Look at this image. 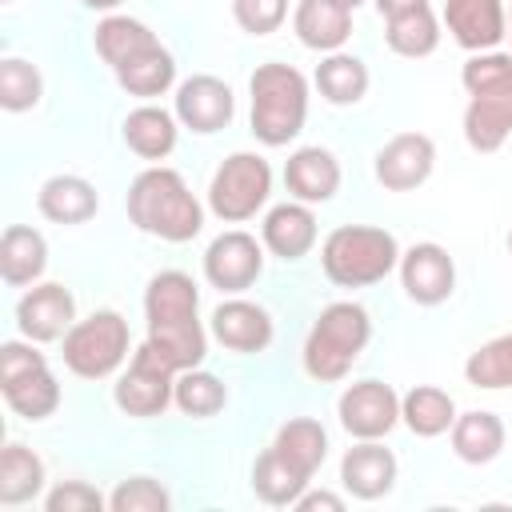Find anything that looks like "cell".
<instances>
[{
  "label": "cell",
  "mask_w": 512,
  "mask_h": 512,
  "mask_svg": "<svg viewBox=\"0 0 512 512\" xmlns=\"http://www.w3.org/2000/svg\"><path fill=\"white\" fill-rule=\"evenodd\" d=\"M200 292L192 284L188 272H156L144 288V316H148V344L156 348V356L184 372V368H200L204 352H208V336L200 328Z\"/></svg>",
  "instance_id": "1"
},
{
  "label": "cell",
  "mask_w": 512,
  "mask_h": 512,
  "mask_svg": "<svg viewBox=\"0 0 512 512\" xmlns=\"http://www.w3.org/2000/svg\"><path fill=\"white\" fill-rule=\"evenodd\" d=\"M232 16L248 36H268L284 24L288 0H232Z\"/></svg>",
  "instance_id": "39"
},
{
  "label": "cell",
  "mask_w": 512,
  "mask_h": 512,
  "mask_svg": "<svg viewBox=\"0 0 512 512\" xmlns=\"http://www.w3.org/2000/svg\"><path fill=\"white\" fill-rule=\"evenodd\" d=\"M436 168V144L424 132H400L376 152V180L388 192L420 188Z\"/></svg>",
  "instance_id": "15"
},
{
  "label": "cell",
  "mask_w": 512,
  "mask_h": 512,
  "mask_svg": "<svg viewBox=\"0 0 512 512\" xmlns=\"http://www.w3.org/2000/svg\"><path fill=\"white\" fill-rule=\"evenodd\" d=\"M108 500L92 488V484H84V480H64L60 488H52L48 496H44V508L48 512H100Z\"/></svg>",
  "instance_id": "40"
},
{
  "label": "cell",
  "mask_w": 512,
  "mask_h": 512,
  "mask_svg": "<svg viewBox=\"0 0 512 512\" xmlns=\"http://www.w3.org/2000/svg\"><path fill=\"white\" fill-rule=\"evenodd\" d=\"M40 92H44V80L36 72V64L20 60V56H8L0 60V104L8 112H28L40 104Z\"/></svg>",
  "instance_id": "37"
},
{
  "label": "cell",
  "mask_w": 512,
  "mask_h": 512,
  "mask_svg": "<svg viewBox=\"0 0 512 512\" xmlns=\"http://www.w3.org/2000/svg\"><path fill=\"white\" fill-rule=\"evenodd\" d=\"M384 40L396 56H408V60H420V56H432L436 44H440V24L432 16V8H416V12H400L384 24Z\"/></svg>",
  "instance_id": "34"
},
{
  "label": "cell",
  "mask_w": 512,
  "mask_h": 512,
  "mask_svg": "<svg viewBox=\"0 0 512 512\" xmlns=\"http://www.w3.org/2000/svg\"><path fill=\"white\" fill-rule=\"evenodd\" d=\"M212 336L228 352H264L272 344V316L252 300H220L212 312Z\"/></svg>",
  "instance_id": "17"
},
{
  "label": "cell",
  "mask_w": 512,
  "mask_h": 512,
  "mask_svg": "<svg viewBox=\"0 0 512 512\" xmlns=\"http://www.w3.org/2000/svg\"><path fill=\"white\" fill-rule=\"evenodd\" d=\"M36 208L44 220L52 224H84L96 216L100 208V196L96 188L84 180V176H72V172H60V176H48L36 192Z\"/></svg>",
  "instance_id": "21"
},
{
  "label": "cell",
  "mask_w": 512,
  "mask_h": 512,
  "mask_svg": "<svg viewBox=\"0 0 512 512\" xmlns=\"http://www.w3.org/2000/svg\"><path fill=\"white\" fill-rule=\"evenodd\" d=\"M64 368L84 380L112 376L128 356V320L112 308L92 312L88 320H76L64 332Z\"/></svg>",
  "instance_id": "7"
},
{
  "label": "cell",
  "mask_w": 512,
  "mask_h": 512,
  "mask_svg": "<svg viewBox=\"0 0 512 512\" xmlns=\"http://www.w3.org/2000/svg\"><path fill=\"white\" fill-rule=\"evenodd\" d=\"M504 448V420L496 412H464L456 416L452 424V452L464 460V464H488L496 460Z\"/></svg>",
  "instance_id": "28"
},
{
  "label": "cell",
  "mask_w": 512,
  "mask_h": 512,
  "mask_svg": "<svg viewBox=\"0 0 512 512\" xmlns=\"http://www.w3.org/2000/svg\"><path fill=\"white\" fill-rule=\"evenodd\" d=\"M308 484H312V480L300 476V472H296L284 456H276L272 448H264V452L256 456V464H252V492H256L264 504H272V508H292Z\"/></svg>",
  "instance_id": "32"
},
{
  "label": "cell",
  "mask_w": 512,
  "mask_h": 512,
  "mask_svg": "<svg viewBox=\"0 0 512 512\" xmlns=\"http://www.w3.org/2000/svg\"><path fill=\"white\" fill-rule=\"evenodd\" d=\"M296 512H316V508H328V512H340L344 508V496H336V492H300V500L292 504Z\"/></svg>",
  "instance_id": "41"
},
{
  "label": "cell",
  "mask_w": 512,
  "mask_h": 512,
  "mask_svg": "<svg viewBox=\"0 0 512 512\" xmlns=\"http://www.w3.org/2000/svg\"><path fill=\"white\" fill-rule=\"evenodd\" d=\"M260 272H264V248L256 244V236L240 228L220 232L204 252V280L220 292H244L256 284Z\"/></svg>",
  "instance_id": "11"
},
{
  "label": "cell",
  "mask_w": 512,
  "mask_h": 512,
  "mask_svg": "<svg viewBox=\"0 0 512 512\" xmlns=\"http://www.w3.org/2000/svg\"><path fill=\"white\" fill-rule=\"evenodd\" d=\"M340 484L356 500H380L396 484V456L380 440H360L340 460Z\"/></svg>",
  "instance_id": "18"
},
{
  "label": "cell",
  "mask_w": 512,
  "mask_h": 512,
  "mask_svg": "<svg viewBox=\"0 0 512 512\" xmlns=\"http://www.w3.org/2000/svg\"><path fill=\"white\" fill-rule=\"evenodd\" d=\"M172 388H176V368H168L156 348L144 340L136 352H132V364L128 372L116 380L112 388V400L120 412L128 416H160L168 404H172Z\"/></svg>",
  "instance_id": "9"
},
{
  "label": "cell",
  "mask_w": 512,
  "mask_h": 512,
  "mask_svg": "<svg viewBox=\"0 0 512 512\" xmlns=\"http://www.w3.org/2000/svg\"><path fill=\"white\" fill-rule=\"evenodd\" d=\"M272 452L284 456L300 476L312 480V476L320 472L324 456H328V432H324L320 420H312V416H296V420L280 424V432H276V440H272Z\"/></svg>",
  "instance_id": "26"
},
{
  "label": "cell",
  "mask_w": 512,
  "mask_h": 512,
  "mask_svg": "<svg viewBox=\"0 0 512 512\" xmlns=\"http://www.w3.org/2000/svg\"><path fill=\"white\" fill-rule=\"evenodd\" d=\"M124 144L140 160H164L176 148V112L156 108V104L132 108L124 116Z\"/></svg>",
  "instance_id": "25"
},
{
  "label": "cell",
  "mask_w": 512,
  "mask_h": 512,
  "mask_svg": "<svg viewBox=\"0 0 512 512\" xmlns=\"http://www.w3.org/2000/svg\"><path fill=\"white\" fill-rule=\"evenodd\" d=\"M508 36H512V16H508Z\"/></svg>",
  "instance_id": "46"
},
{
  "label": "cell",
  "mask_w": 512,
  "mask_h": 512,
  "mask_svg": "<svg viewBox=\"0 0 512 512\" xmlns=\"http://www.w3.org/2000/svg\"><path fill=\"white\" fill-rule=\"evenodd\" d=\"M224 400H228V388L212 376V372H204V368H184V372H176V388H172V404L184 412V416H216L220 408H224Z\"/></svg>",
  "instance_id": "35"
},
{
  "label": "cell",
  "mask_w": 512,
  "mask_h": 512,
  "mask_svg": "<svg viewBox=\"0 0 512 512\" xmlns=\"http://www.w3.org/2000/svg\"><path fill=\"white\" fill-rule=\"evenodd\" d=\"M76 324V300L64 284H32L16 304V328L32 344H52Z\"/></svg>",
  "instance_id": "14"
},
{
  "label": "cell",
  "mask_w": 512,
  "mask_h": 512,
  "mask_svg": "<svg viewBox=\"0 0 512 512\" xmlns=\"http://www.w3.org/2000/svg\"><path fill=\"white\" fill-rule=\"evenodd\" d=\"M272 196V168L264 156L256 152H232L208 184V208L224 220V224H240L252 220Z\"/></svg>",
  "instance_id": "8"
},
{
  "label": "cell",
  "mask_w": 512,
  "mask_h": 512,
  "mask_svg": "<svg viewBox=\"0 0 512 512\" xmlns=\"http://www.w3.org/2000/svg\"><path fill=\"white\" fill-rule=\"evenodd\" d=\"M316 88L328 104H360L368 92V64L352 52H328L316 64Z\"/></svg>",
  "instance_id": "31"
},
{
  "label": "cell",
  "mask_w": 512,
  "mask_h": 512,
  "mask_svg": "<svg viewBox=\"0 0 512 512\" xmlns=\"http://www.w3.org/2000/svg\"><path fill=\"white\" fill-rule=\"evenodd\" d=\"M460 84L468 88L464 108V140L476 152H496L512 136V52H476L460 68Z\"/></svg>",
  "instance_id": "2"
},
{
  "label": "cell",
  "mask_w": 512,
  "mask_h": 512,
  "mask_svg": "<svg viewBox=\"0 0 512 512\" xmlns=\"http://www.w3.org/2000/svg\"><path fill=\"white\" fill-rule=\"evenodd\" d=\"M0 388H4L8 408L16 416H24V420H44V416H52L60 408V384L48 372V364H36V368H28L20 376L0 380Z\"/></svg>",
  "instance_id": "27"
},
{
  "label": "cell",
  "mask_w": 512,
  "mask_h": 512,
  "mask_svg": "<svg viewBox=\"0 0 512 512\" xmlns=\"http://www.w3.org/2000/svg\"><path fill=\"white\" fill-rule=\"evenodd\" d=\"M400 420L408 424L412 436H424V440L444 436L456 424V400L436 384H416L400 396Z\"/></svg>",
  "instance_id": "24"
},
{
  "label": "cell",
  "mask_w": 512,
  "mask_h": 512,
  "mask_svg": "<svg viewBox=\"0 0 512 512\" xmlns=\"http://www.w3.org/2000/svg\"><path fill=\"white\" fill-rule=\"evenodd\" d=\"M416 8H428V0H376V12H380L384 20H392V16H400V12H416Z\"/></svg>",
  "instance_id": "42"
},
{
  "label": "cell",
  "mask_w": 512,
  "mask_h": 512,
  "mask_svg": "<svg viewBox=\"0 0 512 512\" xmlns=\"http://www.w3.org/2000/svg\"><path fill=\"white\" fill-rule=\"evenodd\" d=\"M84 8H96V12H112V8H120L124 0H80Z\"/></svg>",
  "instance_id": "43"
},
{
  "label": "cell",
  "mask_w": 512,
  "mask_h": 512,
  "mask_svg": "<svg viewBox=\"0 0 512 512\" xmlns=\"http://www.w3.org/2000/svg\"><path fill=\"white\" fill-rule=\"evenodd\" d=\"M508 252H512V232H508Z\"/></svg>",
  "instance_id": "45"
},
{
  "label": "cell",
  "mask_w": 512,
  "mask_h": 512,
  "mask_svg": "<svg viewBox=\"0 0 512 512\" xmlns=\"http://www.w3.org/2000/svg\"><path fill=\"white\" fill-rule=\"evenodd\" d=\"M96 52H100V60L116 72L120 64H128L132 56H140V52H148V48H156L160 40L152 36V28L148 24H140V20H132V16H104L100 24H96Z\"/></svg>",
  "instance_id": "29"
},
{
  "label": "cell",
  "mask_w": 512,
  "mask_h": 512,
  "mask_svg": "<svg viewBox=\"0 0 512 512\" xmlns=\"http://www.w3.org/2000/svg\"><path fill=\"white\" fill-rule=\"evenodd\" d=\"M464 376L472 388H512V332L480 344L468 360H464Z\"/></svg>",
  "instance_id": "36"
},
{
  "label": "cell",
  "mask_w": 512,
  "mask_h": 512,
  "mask_svg": "<svg viewBox=\"0 0 512 512\" xmlns=\"http://www.w3.org/2000/svg\"><path fill=\"white\" fill-rule=\"evenodd\" d=\"M260 240L272 256L280 260H300L312 244H316V216L304 200H288L268 208L264 224H260Z\"/></svg>",
  "instance_id": "20"
},
{
  "label": "cell",
  "mask_w": 512,
  "mask_h": 512,
  "mask_svg": "<svg viewBox=\"0 0 512 512\" xmlns=\"http://www.w3.org/2000/svg\"><path fill=\"white\" fill-rule=\"evenodd\" d=\"M332 4H340V8H348V12H352V8H360L364 0H332Z\"/></svg>",
  "instance_id": "44"
},
{
  "label": "cell",
  "mask_w": 512,
  "mask_h": 512,
  "mask_svg": "<svg viewBox=\"0 0 512 512\" xmlns=\"http://www.w3.org/2000/svg\"><path fill=\"white\" fill-rule=\"evenodd\" d=\"M284 184L296 200L304 204H324L336 196L340 188V164L328 148L320 144H308V148H296L284 164Z\"/></svg>",
  "instance_id": "19"
},
{
  "label": "cell",
  "mask_w": 512,
  "mask_h": 512,
  "mask_svg": "<svg viewBox=\"0 0 512 512\" xmlns=\"http://www.w3.org/2000/svg\"><path fill=\"white\" fill-rule=\"evenodd\" d=\"M368 336H372V320L356 300L328 304L304 340V372L320 384L344 380L352 372V364L360 360Z\"/></svg>",
  "instance_id": "6"
},
{
  "label": "cell",
  "mask_w": 512,
  "mask_h": 512,
  "mask_svg": "<svg viewBox=\"0 0 512 512\" xmlns=\"http://www.w3.org/2000/svg\"><path fill=\"white\" fill-rule=\"evenodd\" d=\"M48 268V240L28 224H8L0 236V276L12 288L36 284Z\"/></svg>",
  "instance_id": "23"
},
{
  "label": "cell",
  "mask_w": 512,
  "mask_h": 512,
  "mask_svg": "<svg viewBox=\"0 0 512 512\" xmlns=\"http://www.w3.org/2000/svg\"><path fill=\"white\" fill-rule=\"evenodd\" d=\"M128 220L168 244H188L204 228V208L188 192L184 176L176 168H144L128 188Z\"/></svg>",
  "instance_id": "3"
},
{
  "label": "cell",
  "mask_w": 512,
  "mask_h": 512,
  "mask_svg": "<svg viewBox=\"0 0 512 512\" xmlns=\"http://www.w3.org/2000/svg\"><path fill=\"white\" fill-rule=\"evenodd\" d=\"M168 504H172L168 488L160 480H152V476H128L108 496L112 512H168Z\"/></svg>",
  "instance_id": "38"
},
{
  "label": "cell",
  "mask_w": 512,
  "mask_h": 512,
  "mask_svg": "<svg viewBox=\"0 0 512 512\" xmlns=\"http://www.w3.org/2000/svg\"><path fill=\"white\" fill-rule=\"evenodd\" d=\"M176 120L184 124V128H192V132H200V136H212V132H220V128H228L232 124V116H236V96H232V88L220 80V76H208V72H200V76H188L180 88H176Z\"/></svg>",
  "instance_id": "12"
},
{
  "label": "cell",
  "mask_w": 512,
  "mask_h": 512,
  "mask_svg": "<svg viewBox=\"0 0 512 512\" xmlns=\"http://www.w3.org/2000/svg\"><path fill=\"white\" fill-rule=\"evenodd\" d=\"M44 488V460L24 448V444H8L0 452V504H24L32 496H40Z\"/></svg>",
  "instance_id": "33"
},
{
  "label": "cell",
  "mask_w": 512,
  "mask_h": 512,
  "mask_svg": "<svg viewBox=\"0 0 512 512\" xmlns=\"http://www.w3.org/2000/svg\"><path fill=\"white\" fill-rule=\"evenodd\" d=\"M176 80V60L164 44L132 56L128 64L116 68V84L128 92V96H140V100H152V96H164Z\"/></svg>",
  "instance_id": "30"
},
{
  "label": "cell",
  "mask_w": 512,
  "mask_h": 512,
  "mask_svg": "<svg viewBox=\"0 0 512 512\" xmlns=\"http://www.w3.org/2000/svg\"><path fill=\"white\" fill-rule=\"evenodd\" d=\"M292 28L312 52H340L352 36V12L332 0H300L292 12Z\"/></svg>",
  "instance_id": "22"
},
{
  "label": "cell",
  "mask_w": 512,
  "mask_h": 512,
  "mask_svg": "<svg viewBox=\"0 0 512 512\" xmlns=\"http://www.w3.org/2000/svg\"><path fill=\"white\" fill-rule=\"evenodd\" d=\"M252 92V136L268 148H280L304 132L308 120V80L292 64L268 60L248 80Z\"/></svg>",
  "instance_id": "4"
},
{
  "label": "cell",
  "mask_w": 512,
  "mask_h": 512,
  "mask_svg": "<svg viewBox=\"0 0 512 512\" xmlns=\"http://www.w3.org/2000/svg\"><path fill=\"white\" fill-rule=\"evenodd\" d=\"M400 284L412 304H424V308L444 304L456 288V264H452L448 248L424 240V244H412L408 252H400Z\"/></svg>",
  "instance_id": "13"
},
{
  "label": "cell",
  "mask_w": 512,
  "mask_h": 512,
  "mask_svg": "<svg viewBox=\"0 0 512 512\" xmlns=\"http://www.w3.org/2000/svg\"><path fill=\"white\" fill-rule=\"evenodd\" d=\"M320 268L336 288H368L400 268V244L388 228L340 224L320 244Z\"/></svg>",
  "instance_id": "5"
},
{
  "label": "cell",
  "mask_w": 512,
  "mask_h": 512,
  "mask_svg": "<svg viewBox=\"0 0 512 512\" xmlns=\"http://www.w3.org/2000/svg\"><path fill=\"white\" fill-rule=\"evenodd\" d=\"M336 416H340V424H344L348 436H356V440H380L400 420V396L384 380H356V384H348L340 392Z\"/></svg>",
  "instance_id": "10"
},
{
  "label": "cell",
  "mask_w": 512,
  "mask_h": 512,
  "mask_svg": "<svg viewBox=\"0 0 512 512\" xmlns=\"http://www.w3.org/2000/svg\"><path fill=\"white\" fill-rule=\"evenodd\" d=\"M444 24L468 52H492L508 36V12L500 0H444Z\"/></svg>",
  "instance_id": "16"
}]
</instances>
